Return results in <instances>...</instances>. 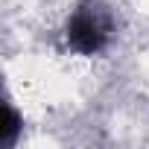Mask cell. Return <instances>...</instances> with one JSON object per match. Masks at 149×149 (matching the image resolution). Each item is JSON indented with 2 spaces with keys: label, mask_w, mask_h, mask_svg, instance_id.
Instances as JSON below:
<instances>
[{
  "label": "cell",
  "mask_w": 149,
  "mask_h": 149,
  "mask_svg": "<svg viewBox=\"0 0 149 149\" xmlns=\"http://www.w3.org/2000/svg\"><path fill=\"white\" fill-rule=\"evenodd\" d=\"M67 47L79 56H100L114 38V15L102 0H82L64 26Z\"/></svg>",
  "instance_id": "6da1fadb"
},
{
  "label": "cell",
  "mask_w": 149,
  "mask_h": 149,
  "mask_svg": "<svg viewBox=\"0 0 149 149\" xmlns=\"http://www.w3.org/2000/svg\"><path fill=\"white\" fill-rule=\"evenodd\" d=\"M6 111H9V126H6V134H3V146H12V143H15V137H18V132H21V117L15 114V108H12V105H9Z\"/></svg>",
  "instance_id": "7a4b0ae2"
}]
</instances>
